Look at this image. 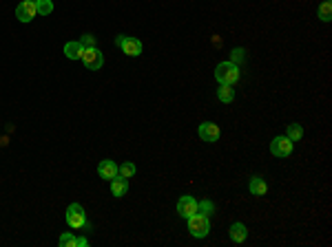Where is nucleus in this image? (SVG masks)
I'll return each instance as SVG.
<instances>
[{
  "label": "nucleus",
  "instance_id": "obj_15",
  "mask_svg": "<svg viewBox=\"0 0 332 247\" xmlns=\"http://www.w3.org/2000/svg\"><path fill=\"white\" fill-rule=\"evenodd\" d=\"M217 97H219V102L230 104L232 99H235V91H232L228 84H219V88H217Z\"/></svg>",
  "mask_w": 332,
  "mask_h": 247
},
{
  "label": "nucleus",
  "instance_id": "obj_17",
  "mask_svg": "<svg viewBox=\"0 0 332 247\" xmlns=\"http://www.w3.org/2000/svg\"><path fill=\"white\" fill-rule=\"evenodd\" d=\"M317 16H319V20H323V22H330L332 20V3H330V0H325V3L319 5Z\"/></svg>",
  "mask_w": 332,
  "mask_h": 247
},
{
  "label": "nucleus",
  "instance_id": "obj_7",
  "mask_svg": "<svg viewBox=\"0 0 332 247\" xmlns=\"http://www.w3.org/2000/svg\"><path fill=\"white\" fill-rule=\"evenodd\" d=\"M38 16V9H36V3L33 0H22V3L16 7V18H18L20 22H31L33 18Z\"/></svg>",
  "mask_w": 332,
  "mask_h": 247
},
{
  "label": "nucleus",
  "instance_id": "obj_11",
  "mask_svg": "<svg viewBox=\"0 0 332 247\" xmlns=\"http://www.w3.org/2000/svg\"><path fill=\"white\" fill-rule=\"evenodd\" d=\"M228 234H230V240L232 243H243V240L248 238V229H246V225L243 223H232L230 225V229H228Z\"/></svg>",
  "mask_w": 332,
  "mask_h": 247
},
{
  "label": "nucleus",
  "instance_id": "obj_13",
  "mask_svg": "<svg viewBox=\"0 0 332 247\" xmlns=\"http://www.w3.org/2000/svg\"><path fill=\"white\" fill-rule=\"evenodd\" d=\"M82 51H85V44H82L80 40L77 42H66L64 44V55L69 60H80L82 58Z\"/></svg>",
  "mask_w": 332,
  "mask_h": 247
},
{
  "label": "nucleus",
  "instance_id": "obj_10",
  "mask_svg": "<svg viewBox=\"0 0 332 247\" xmlns=\"http://www.w3.org/2000/svg\"><path fill=\"white\" fill-rule=\"evenodd\" d=\"M98 175L104 179V181H111V179L118 177V164L111 159H102L98 166Z\"/></svg>",
  "mask_w": 332,
  "mask_h": 247
},
{
  "label": "nucleus",
  "instance_id": "obj_16",
  "mask_svg": "<svg viewBox=\"0 0 332 247\" xmlns=\"http://www.w3.org/2000/svg\"><path fill=\"white\" fill-rule=\"evenodd\" d=\"M286 137L290 139V142H301V137H303L301 124H290V126H288V131H286Z\"/></svg>",
  "mask_w": 332,
  "mask_h": 247
},
{
  "label": "nucleus",
  "instance_id": "obj_8",
  "mask_svg": "<svg viewBox=\"0 0 332 247\" xmlns=\"http://www.w3.org/2000/svg\"><path fill=\"white\" fill-rule=\"evenodd\" d=\"M197 212V201L193 199V196H182L180 201H177V214H180L182 218H188L193 216Z\"/></svg>",
  "mask_w": 332,
  "mask_h": 247
},
{
  "label": "nucleus",
  "instance_id": "obj_14",
  "mask_svg": "<svg viewBox=\"0 0 332 247\" xmlns=\"http://www.w3.org/2000/svg\"><path fill=\"white\" fill-rule=\"evenodd\" d=\"M248 188H251L253 196H264L266 192H268V183H266L262 177H253L251 183H248Z\"/></svg>",
  "mask_w": 332,
  "mask_h": 247
},
{
  "label": "nucleus",
  "instance_id": "obj_24",
  "mask_svg": "<svg viewBox=\"0 0 332 247\" xmlns=\"http://www.w3.org/2000/svg\"><path fill=\"white\" fill-rule=\"evenodd\" d=\"M87 245H89V240L85 236H77L75 238V247H87Z\"/></svg>",
  "mask_w": 332,
  "mask_h": 247
},
{
  "label": "nucleus",
  "instance_id": "obj_1",
  "mask_svg": "<svg viewBox=\"0 0 332 247\" xmlns=\"http://www.w3.org/2000/svg\"><path fill=\"white\" fill-rule=\"evenodd\" d=\"M241 71L237 64H232V62H221V64H217V69H215V80H217L219 84H228V86H232L237 80H239Z\"/></svg>",
  "mask_w": 332,
  "mask_h": 247
},
{
  "label": "nucleus",
  "instance_id": "obj_9",
  "mask_svg": "<svg viewBox=\"0 0 332 247\" xmlns=\"http://www.w3.org/2000/svg\"><path fill=\"white\" fill-rule=\"evenodd\" d=\"M120 49L124 51L126 55H131V58H137V55H142V42L137 40V38H131V36H124V40H122Z\"/></svg>",
  "mask_w": 332,
  "mask_h": 247
},
{
  "label": "nucleus",
  "instance_id": "obj_23",
  "mask_svg": "<svg viewBox=\"0 0 332 247\" xmlns=\"http://www.w3.org/2000/svg\"><path fill=\"white\" fill-rule=\"evenodd\" d=\"M80 42L85 44V47H96V36H91V33H85Z\"/></svg>",
  "mask_w": 332,
  "mask_h": 247
},
{
  "label": "nucleus",
  "instance_id": "obj_19",
  "mask_svg": "<svg viewBox=\"0 0 332 247\" xmlns=\"http://www.w3.org/2000/svg\"><path fill=\"white\" fill-rule=\"evenodd\" d=\"M36 9L38 16H49L53 11V3L51 0H36Z\"/></svg>",
  "mask_w": 332,
  "mask_h": 247
},
{
  "label": "nucleus",
  "instance_id": "obj_2",
  "mask_svg": "<svg viewBox=\"0 0 332 247\" xmlns=\"http://www.w3.org/2000/svg\"><path fill=\"white\" fill-rule=\"evenodd\" d=\"M186 221H188V232H191L195 238L208 236V232H210V221H208L206 214H199V212H195V214L188 216Z\"/></svg>",
  "mask_w": 332,
  "mask_h": 247
},
{
  "label": "nucleus",
  "instance_id": "obj_22",
  "mask_svg": "<svg viewBox=\"0 0 332 247\" xmlns=\"http://www.w3.org/2000/svg\"><path fill=\"white\" fill-rule=\"evenodd\" d=\"M243 58H246V51H243L241 47L232 49V55H230V62H232V64H237V66H239V62H241Z\"/></svg>",
  "mask_w": 332,
  "mask_h": 247
},
{
  "label": "nucleus",
  "instance_id": "obj_5",
  "mask_svg": "<svg viewBox=\"0 0 332 247\" xmlns=\"http://www.w3.org/2000/svg\"><path fill=\"white\" fill-rule=\"evenodd\" d=\"M292 144L295 142H290V139L286 137V135H279V137H275L273 142H270V153H273L275 157H288L292 153Z\"/></svg>",
  "mask_w": 332,
  "mask_h": 247
},
{
  "label": "nucleus",
  "instance_id": "obj_18",
  "mask_svg": "<svg viewBox=\"0 0 332 247\" xmlns=\"http://www.w3.org/2000/svg\"><path fill=\"white\" fill-rule=\"evenodd\" d=\"M135 170H137V168H135V164H131V161H124L122 166H118V175L124 177V179L133 177V175H135Z\"/></svg>",
  "mask_w": 332,
  "mask_h": 247
},
{
  "label": "nucleus",
  "instance_id": "obj_6",
  "mask_svg": "<svg viewBox=\"0 0 332 247\" xmlns=\"http://www.w3.org/2000/svg\"><path fill=\"white\" fill-rule=\"evenodd\" d=\"M197 135L202 137V142H206V144H215L219 139V126L215 121H204V124H199V128H197Z\"/></svg>",
  "mask_w": 332,
  "mask_h": 247
},
{
  "label": "nucleus",
  "instance_id": "obj_21",
  "mask_svg": "<svg viewBox=\"0 0 332 247\" xmlns=\"http://www.w3.org/2000/svg\"><path fill=\"white\" fill-rule=\"evenodd\" d=\"M75 238L77 236H73L71 232H64L62 236H60L58 243H60V247H75Z\"/></svg>",
  "mask_w": 332,
  "mask_h": 247
},
{
  "label": "nucleus",
  "instance_id": "obj_4",
  "mask_svg": "<svg viewBox=\"0 0 332 247\" xmlns=\"http://www.w3.org/2000/svg\"><path fill=\"white\" fill-rule=\"evenodd\" d=\"M82 64L87 66L89 71H98L104 66V55L100 51L98 47H85V51H82Z\"/></svg>",
  "mask_w": 332,
  "mask_h": 247
},
{
  "label": "nucleus",
  "instance_id": "obj_20",
  "mask_svg": "<svg viewBox=\"0 0 332 247\" xmlns=\"http://www.w3.org/2000/svg\"><path fill=\"white\" fill-rule=\"evenodd\" d=\"M197 212L199 214H206L210 216L215 212V203L213 201H208V199H204V201H197Z\"/></svg>",
  "mask_w": 332,
  "mask_h": 247
},
{
  "label": "nucleus",
  "instance_id": "obj_12",
  "mask_svg": "<svg viewBox=\"0 0 332 247\" xmlns=\"http://www.w3.org/2000/svg\"><path fill=\"white\" fill-rule=\"evenodd\" d=\"M126 192H129V179H124V177H115V179H111V194L113 196H124Z\"/></svg>",
  "mask_w": 332,
  "mask_h": 247
},
{
  "label": "nucleus",
  "instance_id": "obj_3",
  "mask_svg": "<svg viewBox=\"0 0 332 247\" xmlns=\"http://www.w3.org/2000/svg\"><path fill=\"white\" fill-rule=\"evenodd\" d=\"M66 223H69L71 229H82V227H89L87 223V212L80 203H71L66 207Z\"/></svg>",
  "mask_w": 332,
  "mask_h": 247
}]
</instances>
